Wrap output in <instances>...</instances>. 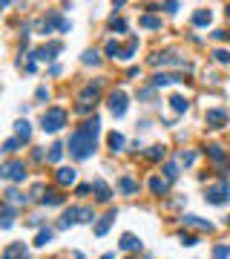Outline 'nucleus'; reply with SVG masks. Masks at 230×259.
<instances>
[{
    "instance_id": "nucleus-1",
    "label": "nucleus",
    "mask_w": 230,
    "mask_h": 259,
    "mask_svg": "<svg viewBox=\"0 0 230 259\" xmlns=\"http://www.w3.org/2000/svg\"><path fill=\"white\" fill-rule=\"evenodd\" d=\"M92 153H95V138H89L84 130H75V132L69 135V156L78 159V162H84V159H89Z\"/></svg>"
},
{
    "instance_id": "nucleus-2",
    "label": "nucleus",
    "mask_w": 230,
    "mask_h": 259,
    "mask_svg": "<svg viewBox=\"0 0 230 259\" xmlns=\"http://www.w3.org/2000/svg\"><path fill=\"white\" fill-rule=\"evenodd\" d=\"M61 127H66V110L49 107V110L40 115V130H43V132H58Z\"/></svg>"
},
{
    "instance_id": "nucleus-3",
    "label": "nucleus",
    "mask_w": 230,
    "mask_h": 259,
    "mask_svg": "<svg viewBox=\"0 0 230 259\" xmlns=\"http://www.w3.org/2000/svg\"><path fill=\"white\" fill-rule=\"evenodd\" d=\"M204 199H207L210 204H216V207L228 204V202H230V182H228V179H219V185L207 187V193H204Z\"/></svg>"
},
{
    "instance_id": "nucleus-4",
    "label": "nucleus",
    "mask_w": 230,
    "mask_h": 259,
    "mask_svg": "<svg viewBox=\"0 0 230 259\" xmlns=\"http://www.w3.org/2000/svg\"><path fill=\"white\" fill-rule=\"evenodd\" d=\"M0 179H9V182H23V179H26V164L18 162V159L3 162V164H0Z\"/></svg>"
},
{
    "instance_id": "nucleus-5",
    "label": "nucleus",
    "mask_w": 230,
    "mask_h": 259,
    "mask_svg": "<svg viewBox=\"0 0 230 259\" xmlns=\"http://www.w3.org/2000/svg\"><path fill=\"white\" fill-rule=\"evenodd\" d=\"M106 104H109V112H112L115 118H124V112H127V92H124V90L109 92Z\"/></svg>"
},
{
    "instance_id": "nucleus-6",
    "label": "nucleus",
    "mask_w": 230,
    "mask_h": 259,
    "mask_svg": "<svg viewBox=\"0 0 230 259\" xmlns=\"http://www.w3.org/2000/svg\"><path fill=\"white\" fill-rule=\"evenodd\" d=\"M61 49H64V43H61V40H49L46 46L35 49L32 58H35V61H55V55H61Z\"/></svg>"
},
{
    "instance_id": "nucleus-7",
    "label": "nucleus",
    "mask_w": 230,
    "mask_h": 259,
    "mask_svg": "<svg viewBox=\"0 0 230 259\" xmlns=\"http://www.w3.org/2000/svg\"><path fill=\"white\" fill-rule=\"evenodd\" d=\"M55 26L61 29V26H64V18H61L58 12H49V15L37 23V32H40V35H52V29H55Z\"/></svg>"
},
{
    "instance_id": "nucleus-8",
    "label": "nucleus",
    "mask_w": 230,
    "mask_h": 259,
    "mask_svg": "<svg viewBox=\"0 0 230 259\" xmlns=\"http://www.w3.org/2000/svg\"><path fill=\"white\" fill-rule=\"evenodd\" d=\"M204 121H207L210 130H222V127H228V112L225 110H207Z\"/></svg>"
},
{
    "instance_id": "nucleus-9",
    "label": "nucleus",
    "mask_w": 230,
    "mask_h": 259,
    "mask_svg": "<svg viewBox=\"0 0 230 259\" xmlns=\"http://www.w3.org/2000/svg\"><path fill=\"white\" fill-rule=\"evenodd\" d=\"M0 259H29V251H26L23 242H12V245H6V251H3Z\"/></svg>"
},
{
    "instance_id": "nucleus-10",
    "label": "nucleus",
    "mask_w": 230,
    "mask_h": 259,
    "mask_svg": "<svg viewBox=\"0 0 230 259\" xmlns=\"http://www.w3.org/2000/svg\"><path fill=\"white\" fill-rule=\"evenodd\" d=\"M75 179H78V170H75V167H58V173H55V182H58L61 187L75 185Z\"/></svg>"
},
{
    "instance_id": "nucleus-11",
    "label": "nucleus",
    "mask_w": 230,
    "mask_h": 259,
    "mask_svg": "<svg viewBox=\"0 0 230 259\" xmlns=\"http://www.w3.org/2000/svg\"><path fill=\"white\" fill-rule=\"evenodd\" d=\"M15 225V207L9 202H0V230H9Z\"/></svg>"
},
{
    "instance_id": "nucleus-12",
    "label": "nucleus",
    "mask_w": 230,
    "mask_h": 259,
    "mask_svg": "<svg viewBox=\"0 0 230 259\" xmlns=\"http://www.w3.org/2000/svg\"><path fill=\"white\" fill-rule=\"evenodd\" d=\"M92 190H95V199H98V202H109V199H112V190H109V185H106L104 179H95V182H92Z\"/></svg>"
},
{
    "instance_id": "nucleus-13",
    "label": "nucleus",
    "mask_w": 230,
    "mask_h": 259,
    "mask_svg": "<svg viewBox=\"0 0 230 259\" xmlns=\"http://www.w3.org/2000/svg\"><path fill=\"white\" fill-rule=\"evenodd\" d=\"M78 219H81V207H69L64 216H61V222H58V227L64 230V227H69V225H78Z\"/></svg>"
},
{
    "instance_id": "nucleus-14",
    "label": "nucleus",
    "mask_w": 230,
    "mask_h": 259,
    "mask_svg": "<svg viewBox=\"0 0 230 259\" xmlns=\"http://www.w3.org/2000/svg\"><path fill=\"white\" fill-rule=\"evenodd\" d=\"M176 81H181V75H167V72H159V75L153 78V87H156V90H161V87H170V84H176Z\"/></svg>"
},
{
    "instance_id": "nucleus-15",
    "label": "nucleus",
    "mask_w": 230,
    "mask_h": 259,
    "mask_svg": "<svg viewBox=\"0 0 230 259\" xmlns=\"http://www.w3.org/2000/svg\"><path fill=\"white\" fill-rule=\"evenodd\" d=\"M98 95H101V81H95V84H89V87L81 92V101H84V104H89V101L95 104V101H98Z\"/></svg>"
},
{
    "instance_id": "nucleus-16",
    "label": "nucleus",
    "mask_w": 230,
    "mask_h": 259,
    "mask_svg": "<svg viewBox=\"0 0 230 259\" xmlns=\"http://www.w3.org/2000/svg\"><path fill=\"white\" fill-rule=\"evenodd\" d=\"M15 132H18V141H29V138H32V124H29L26 118H20V121L15 124Z\"/></svg>"
},
{
    "instance_id": "nucleus-17",
    "label": "nucleus",
    "mask_w": 230,
    "mask_h": 259,
    "mask_svg": "<svg viewBox=\"0 0 230 259\" xmlns=\"http://www.w3.org/2000/svg\"><path fill=\"white\" fill-rule=\"evenodd\" d=\"M118 245H121V248H124V251H141V239H138V236H135V233H124V236H121V242H118Z\"/></svg>"
},
{
    "instance_id": "nucleus-18",
    "label": "nucleus",
    "mask_w": 230,
    "mask_h": 259,
    "mask_svg": "<svg viewBox=\"0 0 230 259\" xmlns=\"http://www.w3.org/2000/svg\"><path fill=\"white\" fill-rule=\"evenodd\" d=\"M115 216H118V210H109V213H106V216H104V219H101L98 225H95V236H104V233H106V230H109V225H112V222H115Z\"/></svg>"
},
{
    "instance_id": "nucleus-19",
    "label": "nucleus",
    "mask_w": 230,
    "mask_h": 259,
    "mask_svg": "<svg viewBox=\"0 0 230 259\" xmlns=\"http://www.w3.org/2000/svg\"><path fill=\"white\" fill-rule=\"evenodd\" d=\"M213 23V12L210 9H198L193 15V26H210Z\"/></svg>"
},
{
    "instance_id": "nucleus-20",
    "label": "nucleus",
    "mask_w": 230,
    "mask_h": 259,
    "mask_svg": "<svg viewBox=\"0 0 230 259\" xmlns=\"http://www.w3.org/2000/svg\"><path fill=\"white\" fill-rule=\"evenodd\" d=\"M181 222H184L187 227H198V230H207V233L213 230V225H210V222H204V219H198V216H181Z\"/></svg>"
},
{
    "instance_id": "nucleus-21",
    "label": "nucleus",
    "mask_w": 230,
    "mask_h": 259,
    "mask_svg": "<svg viewBox=\"0 0 230 259\" xmlns=\"http://www.w3.org/2000/svg\"><path fill=\"white\" fill-rule=\"evenodd\" d=\"M81 130H84L89 138H98V132H101V118H98V115H92V118H89V121H87Z\"/></svg>"
},
{
    "instance_id": "nucleus-22",
    "label": "nucleus",
    "mask_w": 230,
    "mask_h": 259,
    "mask_svg": "<svg viewBox=\"0 0 230 259\" xmlns=\"http://www.w3.org/2000/svg\"><path fill=\"white\" fill-rule=\"evenodd\" d=\"M167 185H170V182L161 179V176H153V179H150V190H153L156 196H164L167 193Z\"/></svg>"
},
{
    "instance_id": "nucleus-23",
    "label": "nucleus",
    "mask_w": 230,
    "mask_h": 259,
    "mask_svg": "<svg viewBox=\"0 0 230 259\" xmlns=\"http://www.w3.org/2000/svg\"><path fill=\"white\" fill-rule=\"evenodd\" d=\"M40 202H43V204H52V207H55V204H64V193H61V190H46Z\"/></svg>"
},
{
    "instance_id": "nucleus-24",
    "label": "nucleus",
    "mask_w": 230,
    "mask_h": 259,
    "mask_svg": "<svg viewBox=\"0 0 230 259\" xmlns=\"http://www.w3.org/2000/svg\"><path fill=\"white\" fill-rule=\"evenodd\" d=\"M164 156H167L164 144H156V147H150V150H147V159H150V162H164Z\"/></svg>"
},
{
    "instance_id": "nucleus-25",
    "label": "nucleus",
    "mask_w": 230,
    "mask_h": 259,
    "mask_svg": "<svg viewBox=\"0 0 230 259\" xmlns=\"http://www.w3.org/2000/svg\"><path fill=\"white\" fill-rule=\"evenodd\" d=\"M204 153H207V156H210L213 162H219V164H222V162H225V159H228V153H225V150H222L219 144H210V147H207Z\"/></svg>"
},
{
    "instance_id": "nucleus-26",
    "label": "nucleus",
    "mask_w": 230,
    "mask_h": 259,
    "mask_svg": "<svg viewBox=\"0 0 230 259\" xmlns=\"http://www.w3.org/2000/svg\"><path fill=\"white\" fill-rule=\"evenodd\" d=\"M135 49H138V37H130V43L121 46V58L118 61H130L132 55H135Z\"/></svg>"
},
{
    "instance_id": "nucleus-27",
    "label": "nucleus",
    "mask_w": 230,
    "mask_h": 259,
    "mask_svg": "<svg viewBox=\"0 0 230 259\" xmlns=\"http://www.w3.org/2000/svg\"><path fill=\"white\" fill-rule=\"evenodd\" d=\"M118 187H121V190H124V193H127V196H135V193H138V185L132 182L130 176H124V179L118 182Z\"/></svg>"
},
{
    "instance_id": "nucleus-28",
    "label": "nucleus",
    "mask_w": 230,
    "mask_h": 259,
    "mask_svg": "<svg viewBox=\"0 0 230 259\" xmlns=\"http://www.w3.org/2000/svg\"><path fill=\"white\" fill-rule=\"evenodd\" d=\"M6 202H9V204H23V202H26V196H20L18 187H9V190H6Z\"/></svg>"
},
{
    "instance_id": "nucleus-29",
    "label": "nucleus",
    "mask_w": 230,
    "mask_h": 259,
    "mask_svg": "<svg viewBox=\"0 0 230 259\" xmlns=\"http://www.w3.org/2000/svg\"><path fill=\"white\" fill-rule=\"evenodd\" d=\"M52 236H55V233H52L49 227H43V230H37V236H35V245H37V248H43L46 242H52Z\"/></svg>"
},
{
    "instance_id": "nucleus-30",
    "label": "nucleus",
    "mask_w": 230,
    "mask_h": 259,
    "mask_svg": "<svg viewBox=\"0 0 230 259\" xmlns=\"http://www.w3.org/2000/svg\"><path fill=\"white\" fill-rule=\"evenodd\" d=\"M170 107H173L176 112H187V98L184 95H173L170 98Z\"/></svg>"
},
{
    "instance_id": "nucleus-31",
    "label": "nucleus",
    "mask_w": 230,
    "mask_h": 259,
    "mask_svg": "<svg viewBox=\"0 0 230 259\" xmlns=\"http://www.w3.org/2000/svg\"><path fill=\"white\" fill-rule=\"evenodd\" d=\"M141 26H144V29H161V18L144 15V18H141Z\"/></svg>"
},
{
    "instance_id": "nucleus-32",
    "label": "nucleus",
    "mask_w": 230,
    "mask_h": 259,
    "mask_svg": "<svg viewBox=\"0 0 230 259\" xmlns=\"http://www.w3.org/2000/svg\"><path fill=\"white\" fill-rule=\"evenodd\" d=\"M81 61H84L87 66H98L101 64V58H98V52H95V49H87V52L81 55Z\"/></svg>"
},
{
    "instance_id": "nucleus-33",
    "label": "nucleus",
    "mask_w": 230,
    "mask_h": 259,
    "mask_svg": "<svg viewBox=\"0 0 230 259\" xmlns=\"http://www.w3.org/2000/svg\"><path fill=\"white\" fill-rule=\"evenodd\" d=\"M61 156H64V144H52V147H49V156H46V159H49L52 164H58V162H61Z\"/></svg>"
},
{
    "instance_id": "nucleus-34",
    "label": "nucleus",
    "mask_w": 230,
    "mask_h": 259,
    "mask_svg": "<svg viewBox=\"0 0 230 259\" xmlns=\"http://www.w3.org/2000/svg\"><path fill=\"white\" fill-rule=\"evenodd\" d=\"M106 144H109L112 150H121V147H124V135H121V132H109V138H106Z\"/></svg>"
},
{
    "instance_id": "nucleus-35",
    "label": "nucleus",
    "mask_w": 230,
    "mask_h": 259,
    "mask_svg": "<svg viewBox=\"0 0 230 259\" xmlns=\"http://www.w3.org/2000/svg\"><path fill=\"white\" fill-rule=\"evenodd\" d=\"M104 52H106L109 58H121V46H118L115 40H106V46H104Z\"/></svg>"
},
{
    "instance_id": "nucleus-36",
    "label": "nucleus",
    "mask_w": 230,
    "mask_h": 259,
    "mask_svg": "<svg viewBox=\"0 0 230 259\" xmlns=\"http://www.w3.org/2000/svg\"><path fill=\"white\" fill-rule=\"evenodd\" d=\"M109 29H112V32H127V20H124V18H112V20H109Z\"/></svg>"
},
{
    "instance_id": "nucleus-37",
    "label": "nucleus",
    "mask_w": 230,
    "mask_h": 259,
    "mask_svg": "<svg viewBox=\"0 0 230 259\" xmlns=\"http://www.w3.org/2000/svg\"><path fill=\"white\" fill-rule=\"evenodd\" d=\"M178 242H181V245H187V248H193V245H198V236H193V233H184V230H181Z\"/></svg>"
},
{
    "instance_id": "nucleus-38",
    "label": "nucleus",
    "mask_w": 230,
    "mask_h": 259,
    "mask_svg": "<svg viewBox=\"0 0 230 259\" xmlns=\"http://www.w3.org/2000/svg\"><path fill=\"white\" fill-rule=\"evenodd\" d=\"M230 257V245H216L213 248V259H228Z\"/></svg>"
},
{
    "instance_id": "nucleus-39",
    "label": "nucleus",
    "mask_w": 230,
    "mask_h": 259,
    "mask_svg": "<svg viewBox=\"0 0 230 259\" xmlns=\"http://www.w3.org/2000/svg\"><path fill=\"white\" fill-rule=\"evenodd\" d=\"M178 162L184 164V167H190V164L196 162V153H190V150H181V153H178Z\"/></svg>"
},
{
    "instance_id": "nucleus-40",
    "label": "nucleus",
    "mask_w": 230,
    "mask_h": 259,
    "mask_svg": "<svg viewBox=\"0 0 230 259\" xmlns=\"http://www.w3.org/2000/svg\"><path fill=\"white\" fill-rule=\"evenodd\" d=\"M164 179L167 182H176L178 179V167L176 164H164Z\"/></svg>"
},
{
    "instance_id": "nucleus-41",
    "label": "nucleus",
    "mask_w": 230,
    "mask_h": 259,
    "mask_svg": "<svg viewBox=\"0 0 230 259\" xmlns=\"http://www.w3.org/2000/svg\"><path fill=\"white\" fill-rule=\"evenodd\" d=\"M18 144H20V141H18V138H9V141H3V147H0V150H3V153H6V156H12V153H15V150H18Z\"/></svg>"
},
{
    "instance_id": "nucleus-42",
    "label": "nucleus",
    "mask_w": 230,
    "mask_h": 259,
    "mask_svg": "<svg viewBox=\"0 0 230 259\" xmlns=\"http://www.w3.org/2000/svg\"><path fill=\"white\" fill-rule=\"evenodd\" d=\"M213 58H216V61H219L222 66H228V64H230V52H228V49H216V52H213Z\"/></svg>"
},
{
    "instance_id": "nucleus-43",
    "label": "nucleus",
    "mask_w": 230,
    "mask_h": 259,
    "mask_svg": "<svg viewBox=\"0 0 230 259\" xmlns=\"http://www.w3.org/2000/svg\"><path fill=\"white\" fill-rule=\"evenodd\" d=\"M92 110H95V104H84V101H81V104L75 107V112H78V115H89Z\"/></svg>"
},
{
    "instance_id": "nucleus-44",
    "label": "nucleus",
    "mask_w": 230,
    "mask_h": 259,
    "mask_svg": "<svg viewBox=\"0 0 230 259\" xmlns=\"http://www.w3.org/2000/svg\"><path fill=\"white\" fill-rule=\"evenodd\" d=\"M92 219H95L92 207H81V219H78V222H92Z\"/></svg>"
},
{
    "instance_id": "nucleus-45",
    "label": "nucleus",
    "mask_w": 230,
    "mask_h": 259,
    "mask_svg": "<svg viewBox=\"0 0 230 259\" xmlns=\"http://www.w3.org/2000/svg\"><path fill=\"white\" fill-rule=\"evenodd\" d=\"M153 95H156V87H144V90H138V98H144V101H150Z\"/></svg>"
},
{
    "instance_id": "nucleus-46",
    "label": "nucleus",
    "mask_w": 230,
    "mask_h": 259,
    "mask_svg": "<svg viewBox=\"0 0 230 259\" xmlns=\"http://www.w3.org/2000/svg\"><path fill=\"white\" fill-rule=\"evenodd\" d=\"M161 9H164L167 15H176V12H178V3H164Z\"/></svg>"
},
{
    "instance_id": "nucleus-47",
    "label": "nucleus",
    "mask_w": 230,
    "mask_h": 259,
    "mask_svg": "<svg viewBox=\"0 0 230 259\" xmlns=\"http://www.w3.org/2000/svg\"><path fill=\"white\" fill-rule=\"evenodd\" d=\"M49 98V90L46 87H37V101H46Z\"/></svg>"
},
{
    "instance_id": "nucleus-48",
    "label": "nucleus",
    "mask_w": 230,
    "mask_h": 259,
    "mask_svg": "<svg viewBox=\"0 0 230 259\" xmlns=\"http://www.w3.org/2000/svg\"><path fill=\"white\" fill-rule=\"evenodd\" d=\"M213 37H216V40H228L230 35L225 32V29H216V32H213Z\"/></svg>"
},
{
    "instance_id": "nucleus-49",
    "label": "nucleus",
    "mask_w": 230,
    "mask_h": 259,
    "mask_svg": "<svg viewBox=\"0 0 230 259\" xmlns=\"http://www.w3.org/2000/svg\"><path fill=\"white\" fill-rule=\"evenodd\" d=\"M92 190V185H78V196H87Z\"/></svg>"
},
{
    "instance_id": "nucleus-50",
    "label": "nucleus",
    "mask_w": 230,
    "mask_h": 259,
    "mask_svg": "<svg viewBox=\"0 0 230 259\" xmlns=\"http://www.w3.org/2000/svg\"><path fill=\"white\" fill-rule=\"evenodd\" d=\"M138 72H141L138 66H130V69H127V75H130V78H138Z\"/></svg>"
},
{
    "instance_id": "nucleus-51",
    "label": "nucleus",
    "mask_w": 230,
    "mask_h": 259,
    "mask_svg": "<svg viewBox=\"0 0 230 259\" xmlns=\"http://www.w3.org/2000/svg\"><path fill=\"white\" fill-rule=\"evenodd\" d=\"M101 259H115V254H104Z\"/></svg>"
},
{
    "instance_id": "nucleus-52",
    "label": "nucleus",
    "mask_w": 230,
    "mask_h": 259,
    "mask_svg": "<svg viewBox=\"0 0 230 259\" xmlns=\"http://www.w3.org/2000/svg\"><path fill=\"white\" fill-rule=\"evenodd\" d=\"M228 18H230V6H228Z\"/></svg>"
},
{
    "instance_id": "nucleus-53",
    "label": "nucleus",
    "mask_w": 230,
    "mask_h": 259,
    "mask_svg": "<svg viewBox=\"0 0 230 259\" xmlns=\"http://www.w3.org/2000/svg\"><path fill=\"white\" fill-rule=\"evenodd\" d=\"M228 227H230V216H228Z\"/></svg>"
},
{
    "instance_id": "nucleus-54",
    "label": "nucleus",
    "mask_w": 230,
    "mask_h": 259,
    "mask_svg": "<svg viewBox=\"0 0 230 259\" xmlns=\"http://www.w3.org/2000/svg\"><path fill=\"white\" fill-rule=\"evenodd\" d=\"M127 259H132V257H127Z\"/></svg>"
}]
</instances>
